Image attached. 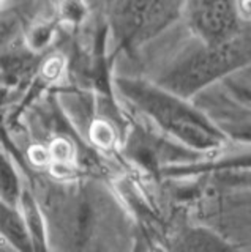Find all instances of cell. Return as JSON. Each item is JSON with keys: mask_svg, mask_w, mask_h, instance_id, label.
Segmentation results:
<instances>
[{"mask_svg": "<svg viewBox=\"0 0 251 252\" xmlns=\"http://www.w3.org/2000/svg\"><path fill=\"white\" fill-rule=\"evenodd\" d=\"M242 11L251 14V0H242Z\"/></svg>", "mask_w": 251, "mask_h": 252, "instance_id": "2", "label": "cell"}, {"mask_svg": "<svg viewBox=\"0 0 251 252\" xmlns=\"http://www.w3.org/2000/svg\"><path fill=\"white\" fill-rule=\"evenodd\" d=\"M196 16L204 33L210 36L224 35L234 21L231 0H198Z\"/></svg>", "mask_w": 251, "mask_h": 252, "instance_id": "1", "label": "cell"}]
</instances>
